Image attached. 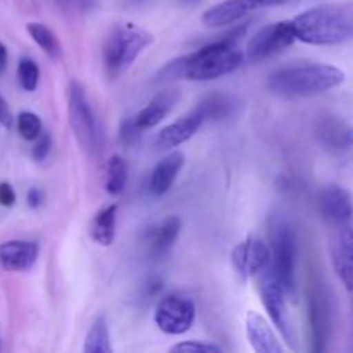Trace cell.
Wrapping results in <instances>:
<instances>
[{"label": "cell", "mask_w": 353, "mask_h": 353, "mask_svg": "<svg viewBox=\"0 0 353 353\" xmlns=\"http://www.w3.org/2000/svg\"><path fill=\"white\" fill-rule=\"evenodd\" d=\"M17 131H19L21 137L28 141H34L38 138V134L41 133V121L37 114L33 112H21L17 116Z\"/></svg>", "instance_id": "28"}, {"label": "cell", "mask_w": 353, "mask_h": 353, "mask_svg": "<svg viewBox=\"0 0 353 353\" xmlns=\"http://www.w3.org/2000/svg\"><path fill=\"white\" fill-rule=\"evenodd\" d=\"M26 200H28V205H30L31 209H38V207L43 203V192H41L40 188H30V192H28L26 195Z\"/></svg>", "instance_id": "35"}, {"label": "cell", "mask_w": 353, "mask_h": 353, "mask_svg": "<svg viewBox=\"0 0 353 353\" xmlns=\"http://www.w3.org/2000/svg\"><path fill=\"white\" fill-rule=\"evenodd\" d=\"M17 79L24 92H34L40 81V69L38 64L30 57H21L17 64Z\"/></svg>", "instance_id": "27"}, {"label": "cell", "mask_w": 353, "mask_h": 353, "mask_svg": "<svg viewBox=\"0 0 353 353\" xmlns=\"http://www.w3.org/2000/svg\"><path fill=\"white\" fill-rule=\"evenodd\" d=\"M38 259V245L34 241L10 240L0 243V265L7 271H30Z\"/></svg>", "instance_id": "15"}, {"label": "cell", "mask_w": 353, "mask_h": 353, "mask_svg": "<svg viewBox=\"0 0 353 353\" xmlns=\"http://www.w3.org/2000/svg\"><path fill=\"white\" fill-rule=\"evenodd\" d=\"M68 114L72 134L88 155H99L103 148V133L92 109L85 88L79 81L69 83Z\"/></svg>", "instance_id": "6"}, {"label": "cell", "mask_w": 353, "mask_h": 353, "mask_svg": "<svg viewBox=\"0 0 353 353\" xmlns=\"http://www.w3.org/2000/svg\"><path fill=\"white\" fill-rule=\"evenodd\" d=\"M174 353H221L223 348L214 343H202V341H183V343L171 347Z\"/></svg>", "instance_id": "30"}, {"label": "cell", "mask_w": 353, "mask_h": 353, "mask_svg": "<svg viewBox=\"0 0 353 353\" xmlns=\"http://www.w3.org/2000/svg\"><path fill=\"white\" fill-rule=\"evenodd\" d=\"M154 37L133 23H119L109 31L103 45V65L110 78L123 74L138 55L152 45Z\"/></svg>", "instance_id": "4"}, {"label": "cell", "mask_w": 353, "mask_h": 353, "mask_svg": "<svg viewBox=\"0 0 353 353\" xmlns=\"http://www.w3.org/2000/svg\"><path fill=\"white\" fill-rule=\"evenodd\" d=\"M176 100H178V93L174 92H161L159 95H155L140 112L134 116V123L138 124V128L141 130H150L155 128L174 107Z\"/></svg>", "instance_id": "20"}, {"label": "cell", "mask_w": 353, "mask_h": 353, "mask_svg": "<svg viewBox=\"0 0 353 353\" xmlns=\"http://www.w3.org/2000/svg\"><path fill=\"white\" fill-rule=\"evenodd\" d=\"M203 117L210 121H224L233 117L240 109V103L234 97L226 95V93H210L202 102L199 103Z\"/></svg>", "instance_id": "21"}, {"label": "cell", "mask_w": 353, "mask_h": 353, "mask_svg": "<svg viewBox=\"0 0 353 353\" xmlns=\"http://www.w3.org/2000/svg\"><path fill=\"white\" fill-rule=\"evenodd\" d=\"M296 40L309 45H340L353 38V6L326 3L292 21Z\"/></svg>", "instance_id": "2"}, {"label": "cell", "mask_w": 353, "mask_h": 353, "mask_svg": "<svg viewBox=\"0 0 353 353\" xmlns=\"http://www.w3.org/2000/svg\"><path fill=\"white\" fill-rule=\"evenodd\" d=\"M57 6H61L62 9L68 10V12H76V14H85L95 10V7L99 6V0H55Z\"/></svg>", "instance_id": "31"}, {"label": "cell", "mask_w": 353, "mask_h": 353, "mask_svg": "<svg viewBox=\"0 0 353 353\" xmlns=\"http://www.w3.org/2000/svg\"><path fill=\"white\" fill-rule=\"evenodd\" d=\"M292 2V0H250L252 7H276V6H285V3Z\"/></svg>", "instance_id": "36"}, {"label": "cell", "mask_w": 353, "mask_h": 353, "mask_svg": "<svg viewBox=\"0 0 353 353\" xmlns=\"http://www.w3.org/2000/svg\"><path fill=\"white\" fill-rule=\"evenodd\" d=\"M203 121H205V117H203L200 107L196 105L192 112L185 114L176 123L169 124V126L162 128L159 131L154 140L155 148H159V150H169V148L179 147V145L188 141L200 130Z\"/></svg>", "instance_id": "12"}, {"label": "cell", "mask_w": 353, "mask_h": 353, "mask_svg": "<svg viewBox=\"0 0 353 353\" xmlns=\"http://www.w3.org/2000/svg\"><path fill=\"white\" fill-rule=\"evenodd\" d=\"M295 40L296 37L295 31H293L292 21H279V23L268 24L252 37V40L247 45V50H245V55L252 62L264 61V59L271 57L276 52L290 47Z\"/></svg>", "instance_id": "9"}, {"label": "cell", "mask_w": 353, "mask_h": 353, "mask_svg": "<svg viewBox=\"0 0 353 353\" xmlns=\"http://www.w3.org/2000/svg\"><path fill=\"white\" fill-rule=\"evenodd\" d=\"M245 54L233 38H223L219 41L205 45L193 54L169 62L159 72V79L185 78L192 81H212L238 69L243 62Z\"/></svg>", "instance_id": "1"}, {"label": "cell", "mask_w": 353, "mask_h": 353, "mask_svg": "<svg viewBox=\"0 0 353 353\" xmlns=\"http://www.w3.org/2000/svg\"><path fill=\"white\" fill-rule=\"evenodd\" d=\"M7 57H9V55H7L6 45L0 43V74H2V72L6 71V68H7Z\"/></svg>", "instance_id": "37"}, {"label": "cell", "mask_w": 353, "mask_h": 353, "mask_svg": "<svg viewBox=\"0 0 353 353\" xmlns=\"http://www.w3.org/2000/svg\"><path fill=\"white\" fill-rule=\"evenodd\" d=\"M128 174H130L128 162L121 155H112L109 159V162H107V192L110 195H121L124 192V188H126Z\"/></svg>", "instance_id": "26"}, {"label": "cell", "mask_w": 353, "mask_h": 353, "mask_svg": "<svg viewBox=\"0 0 353 353\" xmlns=\"http://www.w3.org/2000/svg\"><path fill=\"white\" fill-rule=\"evenodd\" d=\"M50 147H52L50 134L45 133V131H41V133L38 134L37 140H34L33 150H31V155H33L34 161H38V162L45 161V159H47V155L50 154Z\"/></svg>", "instance_id": "32"}, {"label": "cell", "mask_w": 353, "mask_h": 353, "mask_svg": "<svg viewBox=\"0 0 353 353\" xmlns=\"http://www.w3.org/2000/svg\"><path fill=\"white\" fill-rule=\"evenodd\" d=\"M321 214L331 226L352 223L353 200L352 195L341 186H326L319 196Z\"/></svg>", "instance_id": "13"}, {"label": "cell", "mask_w": 353, "mask_h": 353, "mask_svg": "<svg viewBox=\"0 0 353 353\" xmlns=\"http://www.w3.org/2000/svg\"><path fill=\"white\" fill-rule=\"evenodd\" d=\"M141 128L134 123V117H126L119 126V140L126 147H134L141 140Z\"/></svg>", "instance_id": "29"}, {"label": "cell", "mask_w": 353, "mask_h": 353, "mask_svg": "<svg viewBox=\"0 0 353 353\" xmlns=\"http://www.w3.org/2000/svg\"><path fill=\"white\" fill-rule=\"evenodd\" d=\"M195 302L185 295H165L159 300L154 314L159 330L171 336L188 333L195 323Z\"/></svg>", "instance_id": "8"}, {"label": "cell", "mask_w": 353, "mask_h": 353, "mask_svg": "<svg viewBox=\"0 0 353 353\" xmlns=\"http://www.w3.org/2000/svg\"><path fill=\"white\" fill-rule=\"evenodd\" d=\"M183 2H185V3H196L199 0H183Z\"/></svg>", "instance_id": "38"}, {"label": "cell", "mask_w": 353, "mask_h": 353, "mask_svg": "<svg viewBox=\"0 0 353 353\" xmlns=\"http://www.w3.org/2000/svg\"><path fill=\"white\" fill-rule=\"evenodd\" d=\"M28 33L33 38L34 43L45 52L50 59H59L62 54L61 43H59L57 37H55L54 31L48 26H45L43 23H30L26 26Z\"/></svg>", "instance_id": "25"}, {"label": "cell", "mask_w": 353, "mask_h": 353, "mask_svg": "<svg viewBox=\"0 0 353 353\" xmlns=\"http://www.w3.org/2000/svg\"><path fill=\"white\" fill-rule=\"evenodd\" d=\"M116 221H117V205H107L100 210L92 223L93 241H97L102 247H109L114 243L116 238Z\"/></svg>", "instance_id": "22"}, {"label": "cell", "mask_w": 353, "mask_h": 353, "mask_svg": "<svg viewBox=\"0 0 353 353\" xmlns=\"http://www.w3.org/2000/svg\"><path fill=\"white\" fill-rule=\"evenodd\" d=\"M245 327H247V338L250 341L252 348L257 353H283L285 347L279 343L276 338L274 331H272L271 324L261 316V314L250 312L247 314L245 319Z\"/></svg>", "instance_id": "16"}, {"label": "cell", "mask_w": 353, "mask_h": 353, "mask_svg": "<svg viewBox=\"0 0 353 353\" xmlns=\"http://www.w3.org/2000/svg\"><path fill=\"white\" fill-rule=\"evenodd\" d=\"M14 119H12V112H10L9 105H7L6 100L0 97V124H2L3 128H10L12 126Z\"/></svg>", "instance_id": "34"}, {"label": "cell", "mask_w": 353, "mask_h": 353, "mask_svg": "<svg viewBox=\"0 0 353 353\" xmlns=\"http://www.w3.org/2000/svg\"><path fill=\"white\" fill-rule=\"evenodd\" d=\"M85 353H112V345H110L109 326L103 316H99L93 324L90 326L88 333L85 338Z\"/></svg>", "instance_id": "24"}, {"label": "cell", "mask_w": 353, "mask_h": 353, "mask_svg": "<svg viewBox=\"0 0 353 353\" xmlns=\"http://www.w3.org/2000/svg\"><path fill=\"white\" fill-rule=\"evenodd\" d=\"M310 323H312V333L314 341H316V350H324V343H326L327 336V307L324 302V296L319 292H314L310 296Z\"/></svg>", "instance_id": "23"}, {"label": "cell", "mask_w": 353, "mask_h": 353, "mask_svg": "<svg viewBox=\"0 0 353 353\" xmlns=\"http://www.w3.org/2000/svg\"><path fill=\"white\" fill-rule=\"evenodd\" d=\"M254 9L250 0H224L202 14V24L207 28H223L238 23Z\"/></svg>", "instance_id": "17"}, {"label": "cell", "mask_w": 353, "mask_h": 353, "mask_svg": "<svg viewBox=\"0 0 353 353\" xmlns=\"http://www.w3.org/2000/svg\"><path fill=\"white\" fill-rule=\"evenodd\" d=\"M185 165V155L179 152H172V154L165 155L161 162L154 168L150 174V181H148V190L154 196H162L171 190L174 185L176 178H178L179 171Z\"/></svg>", "instance_id": "18"}, {"label": "cell", "mask_w": 353, "mask_h": 353, "mask_svg": "<svg viewBox=\"0 0 353 353\" xmlns=\"http://www.w3.org/2000/svg\"><path fill=\"white\" fill-rule=\"evenodd\" d=\"M16 192H14L10 183H0V205L2 207H12L16 203Z\"/></svg>", "instance_id": "33"}, {"label": "cell", "mask_w": 353, "mask_h": 353, "mask_svg": "<svg viewBox=\"0 0 353 353\" xmlns=\"http://www.w3.org/2000/svg\"><path fill=\"white\" fill-rule=\"evenodd\" d=\"M181 217L169 216L147 231V245L152 254L164 255L172 248L181 233Z\"/></svg>", "instance_id": "19"}, {"label": "cell", "mask_w": 353, "mask_h": 353, "mask_svg": "<svg viewBox=\"0 0 353 353\" xmlns=\"http://www.w3.org/2000/svg\"><path fill=\"white\" fill-rule=\"evenodd\" d=\"M269 238H271L272 268L281 281L285 295L296 296V238L288 221L279 214L269 217Z\"/></svg>", "instance_id": "5"}, {"label": "cell", "mask_w": 353, "mask_h": 353, "mask_svg": "<svg viewBox=\"0 0 353 353\" xmlns=\"http://www.w3.org/2000/svg\"><path fill=\"white\" fill-rule=\"evenodd\" d=\"M331 240V261L338 278L348 292H353V228L352 224L334 226Z\"/></svg>", "instance_id": "11"}, {"label": "cell", "mask_w": 353, "mask_h": 353, "mask_svg": "<svg viewBox=\"0 0 353 353\" xmlns=\"http://www.w3.org/2000/svg\"><path fill=\"white\" fill-rule=\"evenodd\" d=\"M255 279H257L262 305L268 310L276 330L281 333L283 340L288 343L290 348H296L295 331H293L292 321H290L288 316V309H286L285 290H283L281 281H279L278 274H276L274 268H272V262L264 271L259 272L255 276Z\"/></svg>", "instance_id": "7"}, {"label": "cell", "mask_w": 353, "mask_h": 353, "mask_svg": "<svg viewBox=\"0 0 353 353\" xmlns=\"http://www.w3.org/2000/svg\"><path fill=\"white\" fill-rule=\"evenodd\" d=\"M345 81V72L330 64L290 65L272 72L268 86L274 95L314 97L336 88Z\"/></svg>", "instance_id": "3"}, {"label": "cell", "mask_w": 353, "mask_h": 353, "mask_svg": "<svg viewBox=\"0 0 353 353\" xmlns=\"http://www.w3.org/2000/svg\"><path fill=\"white\" fill-rule=\"evenodd\" d=\"M271 248L261 240L248 238L236 245L231 254V264L241 281H247L248 278H255L259 272L264 271L268 265H271Z\"/></svg>", "instance_id": "10"}, {"label": "cell", "mask_w": 353, "mask_h": 353, "mask_svg": "<svg viewBox=\"0 0 353 353\" xmlns=\"http://www.w3.org/2000/svg\"><path fill=\"white\" fill-rule=\"evenodd\" d=\"M316 137L324 147L333 148V150L353 148V126L341 117H321L316 124Z\"/></svg>", "instance_id": "14"}]
</instances>
